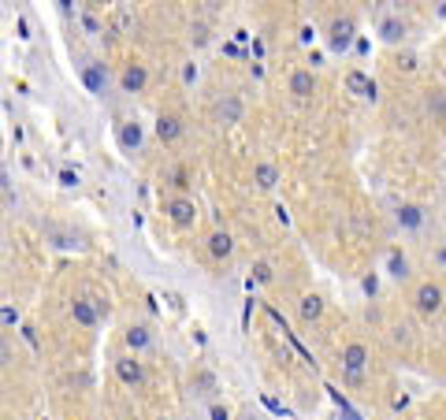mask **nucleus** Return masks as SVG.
Wrapping results in <instances>:
<instances>
[{"label":"nucleus","mask_w":446,"mask_h":420,"mask_svg":"<svg viewBox=\"0 0 446 420\" xmlns=\"http://www.w3.org/2000/svg\"><path fill=\"white\" fill-rule=\"evenodd\" d=\"M365 364H368V350L361 346V342H350V346L342 350V372H346V380H350V383H361Z\"/></svg>","instance_id":"1"},{"label":"nucleus","mask_w":446,"mask_h":420,"mask_svg":"<svg viewBox=\"0 0 446 420\" xmlns=\"http://www.w3.org/2000/svg\"><path fill=\"white\" fill-rule=\"evenodd\" d=\"M353 19L350 15H339V19H331V26H328V45L335 49V52H346L353 45Z\"/></svg>","instance_id":"2"},{"label":"nucleus","mask_w":446,"mask_h":420,"mask_svg":"<svg viewBox=\"0 0 446 420\" xmlns=\"http://www.w3.org/2000/svg\"><path fill=\"white\" fill-rule=\"evenodd\" d=\"M413 301H417V309L424 312V316H435V312L443 309V286L439 283H420Z\"/></svg>","instance_id":"3"},{"label":"nucleus","mask_w":446,"mask_h":420,"mask_svg":"<svg viewBox=\"0 0 446 420\" xmlns=\"http://www.w3.org/2000/svg\"><path fill=\"white\" fill-rule=\"evenodd\" d=\"M290 93L298 97V101H309V97L317 93V74L305 71V67L294 71V74H290Z\"/></svg>","instance_id":"4"},{"label":"nucleus","mask_w":446,"mask_h":420,"mask_svg":"<svg viewBox=\"0 0 446 420\" xmlns=\"http://www.w3.org/2000/svg\"><path fill=\"white\" fill-rule=\"evenodd\" d=\"M346 90L357 93V97H365V101H376V82L368 79L365 71H350V74H346Z\"/></svg>","instance_id":"5"},{"label":"nucleus","mask_w":446,"mask_h":420,"mask_svg":"<svg viewBox=\"0 0 446 420\" xmlns=\"http://www.w3.org/2000/svg\"><path fill=\"white\" fill-rule=\"evenodd\" d=\"M82 86H86L90 93H104V86H108L104 63H86V67H82Z\"/></svg>","instance_id":"6"},{"label":"nucleus","mask_w":446,"mask_h":420,"mask_svg":"<svg viewBox=\"0 0 446 420\" xmlns=\"http://www.w3.org/2000/svg\"><path fill=\"white\" fill-rule=\"evenodd\" d=\"M116 372H119V380H123L127 387H138L141 380H145V369H141V361H134V357H119Z\"/></svg>","instance_id":"7"},{"label":"nucleus","mask_w":446,"mask_h":420,"mask_svg":"<svg viewBox=\"0 0 446 420\" xmlns=\"http://www.w3.org/2000/svg\"><path fill=\"white\" fill-rule=\"evenodd\" d=\"M253 182H257L260 190H271L279 182V168L271 164V160H260V164L253 168Z\"/></svg>","instance_id":"8"},{"label":"nucleus","mask_w":446,"mask_h":420,"mask_svg":"<svg viewBox=\"0 0 446 420\" xmlns=\"http://www.w3.org/2000/svg\"><path fill=\"white\" fill-rule=\"evenodd\" d=\"M179 134H182V120H179V115H160V120H157V138H160V142H175Z\"/></svg>","instance_id":"9"},{"label":"nucleus","mask_w":446,"mask_h":420,"mask_svg":"<svg viewBox=\"0 0 446 420\" xmlns=\"http://www.w3.org/2000/svg\"><path fill=\"white\" fill-rule=\"evenodd\" d=\"M168 216H171V223H179V227H190V223H193V204L190 201H171L168 204Z\"/></svg>","instance_id":"10"},{"label":"nucleus","mask_w":446,"mask_h":420,"mask_svg":"<svg viewBox=\"0 0 446 420\" xmlns=\"http://www.w3.org/2000/svg\"><path fill=\"white\" fill-rule=\"evenodd\" d=\"M145 79H149V74H145V67H141V63H130V67L123 71V79H119V82H123V90H127V93H138L141 86H145Z\"/></svg>","instance_id":"11"},{"label":"nucleus","mask_w":446,"mask_h":420,"mask_svg":"<svg viewBox=\"0 0 446 420\" xmlns=\"http://www.w3.org/2000/svg\"><path fill=\"white\" fill-rule=\"evenodd\" d=\"M398 223L406 231H417L424 223V209H420V204H401V209H398Z\"/></svg>","instance_id":"12"},{"label":"nucleus","mask_w":446,"mask_h":420,"mask_svg":"<svg viewBox=\"0 0 446 420\" xmlns=\"http://www.w3.org/2000/svg\"><path fill=\"white\" fill-rule=\"evenodd\" d=\"M379 38H383V41H390V45H395V41H401V38H406V23H401L398 15L383 19V23H379Z\"/></svg>","instance_id":"13"},{"label":"nucleus","mask_w":446,"mask_h":420,"mask_svg":"<svg viewBox=\"0 0 446 420\" xmlns=\"http://www.w3.org/2000/svg\"><path fill=\"white\" fill-rule=\"evenodd\" d=\"M71 316H74V324H82V328L97 324V309L90 305V301H71Z\"/></svg>","instance_id":"14"},{"label":"nucleus","mask_w":446,"mask_h":420,"mask_svg":"<svg viewBox=\"0 0 446 420\" xmlns=\"http://www.w3.org/2000/svg\"><path fill=\"white\" fill-rule=\"evenodd\" d=\"M428 115L435 123H446V90H431L428 93Z\"/></svg>","instance_id":"15"},{"label":"nucleus","mask_w":446,"mask_h":420,"mask_svg":"<svg viewBox=\"0 0 446 420\" xmlns=\"http://www.w3.org/2000/svg\"><path fill=\"white\" fill-rule=\"evenodd\" d=\"M141 138H145V134H141L138 123H123V127H119V145H123V149H141Z\"/></svg>","instance_id":"16"},{"label":"nucleus","mask_w":446,"mask_h":420,"mask_svg":"<svg viewBox=\"0 0 446 420\" xmlns=\"http://www.w3.org/2000/svg\"><path fill=\"white\" fill-rule=\"evenodd\" d=\"M209 250H212V257H231L234 253V239L227 231H216L209 239Z\"/></svg>","instance_id":"17"},{"label":"nucleus","mask_w":446,"mask_h":420,"mask_svg":"<svg viewBox=\"0 0 446 420\" xmlns=\"http://www.w3.org/2000/svg\"><path fill=\"white\" fill-rule=\"evenodd\" d=\"M216 112H220L223 123H238V120H242V101H238V97H223Z\"/></svg>","instance_id":"18"},{"label":"nucleus","mask_w":446,"mask_h":420,"mask_svg":"<svg viewBox=\"0 0 446 420\" xmlns=\"http://www.w3.org/2000/svg\"><path fill=\"white\" fill-rule=\"evenodd\" d=\"M127 346L130 350H145L149 342H153V335H149V328H141V324H134V328H127Z\"/></svg>","instance_id":"19"},{"label":"nucleus","mask_w":446,"mask_h":420,"mask_svg":"<svg viewBox=\"0 0 446 420\" xmlns=\"http://www.w3.org/2000/svg\"><path fill=\"white\" fill-rule=\"evenodd\" d=\"M320 312H324V298H317V294H305L301 298V320H320Z\"/></svg>","instance_id":"20"},{"label":"nucleus","mask_w":446,"mask_h":420,"mask_svg":"<svg viewBox=\"0 0 446 420\" xmlns=\"http://www.w3.org/2000/svg\"><path fill=\"white\" fill-rule=\"evenodd\" d=\"M390 275H395V279H409V261H406V253H401V250H390Z\"/></svg>","instance_id":"21"},{"label":"nucleus","mask_w":446,"mask_h":420,"mask_svg":"<svg viewBox=\"0 0 446 420\" xmlns=\"http://www.w3.org/2000/svg\"><path fill=\"white\" fill-rule=\"evenodd\" d=\"M190 38H193V45H205V41H209V26H205V23H193Z\"/></svg>","instance_id":"22"},{"label":"nucleus","mask_w":446,"mask_h":420,"mask_svg":"<svg viewBox=\"0 0 446 420\" xmlns=\"http://www.w3.org/2000/svg\"><path fill=\"white\" fill-rule=\"evenodd\" d=\"M253 275H257V283H271V264L260 261V264L253 268Z\"/></svg>","instance_id":"23"},{"label":"nucleus","mask_w":446,"mask_h":420,"mask_svg":"<svg viewBox=\"0 0 446 420\" xmlns=\"http://www.w3.org/2000/svg\"><path fill=\"white\" fill-rule=\"evenodd\" d=\"M116 23L123 26V30H130V26H134V19H130V12H127V8H116Z\"/></svg>","instance_id":"24"},{"label":"nucleus","mask_w":446,"mask_h":420,"mask_svg":"<svg viewBox=\"0 0 446 420\" xmlns=\"http://www.w3.org/2000/svg\"><path fill=\"white\" fill-rule=\"evenodd\" d=\"M0 324H19V312L4 305V309H0Z\"/></svg>","instance_id":"25"},{"label":"nucleus","mask_w":446,"mask_h":420,"mask_svg":"<svg viewBox=\"0 0 446 420\" xmlns=\"http://www.w3.org/2000/svg\"><path fill=\"white\" fill-rule=\"evenodd\" d=\"M82 23H86V30H90V34H101V23H97V19H93V15H86V19H82Z\"/></svg>","instance_id":"26"},{"label":"nucleus","mask_w":446,"mask_h":420,"mask_svg":"<svg viewBox=\"0 0 446 420\" xmlns=\"http://www.w3.org/2000/svg\"><path fill=\"white\" fill-rule=\"evenodd\" d=\"M212 420H231V413L223 405H212Z\"/></svg>","instance_id":"27"},{"label":"nucleus","mask_w":446,"mask_h":420,"mask_svg":"<svg viewBox=\"0 0 446 420\" xmlns=\"http://www.w3.org/2000/svg\"><path fill=\"white\" fill-rule=\"evenodd\" d=\"M60 182H63V186H74V182H79V175H71V171H63V175H60Z\"/></svg>","instance_id":"28"},{"label":"nucleus","mask_w":446,"mask_h":420,"mask_svg":"<svg viewBox=\"0 0 446 420\" xmlns=\"http://www.w3.org/2000/svg\"><path fill=\"white\" fill-rule=\"evenodd\" d=\"M8 357H12V350H8V342H4V339H0V364H4Z\"/></svg>","instance_id":"29"}]
</instances>
